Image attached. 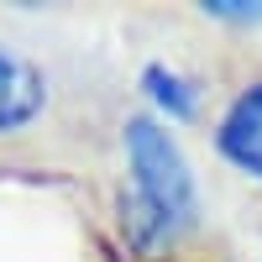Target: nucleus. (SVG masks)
I'll list each match as a JSON object with an SVG mask.
<instances>
[{
    "label": "nucleus",
    "instance_id": "obj_1",
    "mask_svg": "<svg viewBox=\"0 0 262 262\" xmlns=\"http://www.w3.org/2000/svg\"><path fill=\"white\" fill-rule=\"evenodd\" d=\"M121 158H126V189L184 242L200 226V179H194L179 137L158 116L137 111L121 121Z\"/></svg>",
    "mask_w": 262,
    "mask_h": 262
},
{
    "label": "nucleus",
    "instance_id": "obj_2",
    "mask_svg": "<svg viewBox=\"0 0 262 262\" xmlns=\"http://www.w3.org/2000/svg\"><path fill=\"white\" fill-rule=\"evenodd\" d=\"M210 142H215L226 168H236L242 179L262 184V79H247L226 100V111L210 126Z\"/></svg>",
    "mask_w": 262,
    "mask_h": 262
},
{
    "label": "nucleus",
    "instance_id": "obj_3",
    "mask_svg": "<svg viewBox=\"0 0 262 262\" xmlns=\"http://www.w3.org/2000/svg\"><path fill=\"white\" fill-rule=\"evenodd\" d=\"M53 84L37 58H27L16 42H0V137H27L48 116Z\"/></svg>",
    "mask_w": 262,
    "mask_h": 262
},
{
    "label": "nucleus",
    "instance_id": "obj_4",
    "mask_svg": "<svg viewBox=\"0 0 262 262\" xmlns=\"http://www.w3.org/2000/svg\"><path fill=\"white\" fill-rule=\"evenodd\" d=\"M142 100L152 105L147 116H158L163 126H189L200 121V84H194L184 69H173V63H147L142 79H137Z\"/></svg>",
    "mask_w": 262,
    "mask_h": 262
},
{
    "label": "nucleus",
    "instance_id": "obj_5",
    "mask_svg": "<svg viewBox=\"0 0 262 262\" xmlns=\"http://www.w3.org/2000/svg\"><path fill=\"white\" fill-rule=\"evenodd\" d=\"M116 231H121L126 252H137V257H147V262H158V257H168L173 247H179V236H173V231H168V226H163L126 184L116 189Z\"/></svg>",
    "mask_w": 262,
    "mask_h": 262
},
{
    "label": "nucleus",
    "instance_id": "obj_6",
    "mask_svg": "<svg viewBox=\"0 0 262 262\" xmlns=\"http://www.w3.org/2000/svg\"><path fill=\"white\" fill-rule=\"evenodd\" d=\"M210 21H226V27H257L262 21V6H247V0H210L200 6Z\"/></svg>",
    "mask_w": 262,
    "mask_h": 262
}]
</instances>
